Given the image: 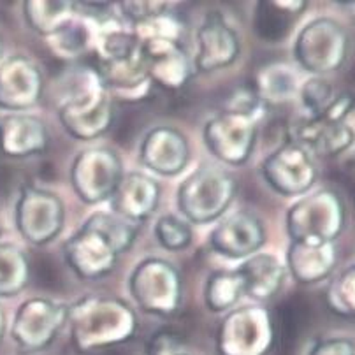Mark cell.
Here are the masks:
<instances>
[{
    "label": "cell",
    "mask_w": 355,
    "mask_h": 355,
    "mask_svg": "<svg viewBox=\"0 0 355 355\" xmlns=\"http://www.w3.org/2000/svg\"><path fill=\"white\" fill-rule=\"evenodd\" d=\"M141 53L146 64L150 81L169 90L185 87L196 69L193 62L176 39H144L141 41Z\"/></svg>",
    "instance_id": "14"
},
{
    "label": "cell",
    "mask_w": 355,
    "mask_h": 355,
    "mask_svg": "<svg viewBox=\"0 0 355 355\" xmlns=\"http://www.w3.org/2000/svg\"><path fill=\"white\" fill-rule=\"evenodd\" d=\"M95 37H97V31L90 27V23L78 21L74 18L67 27L62 28L53 37H49V41L58 55L78 57L87 51L88 46L95 44Z\"/></svg>",
    "instance_id": "31"
},
{
    "label": "cell",
    "mask_w": 355,
    "mask_h": 355,
    "mask_svg": "<svg viewBox=\"0 0 355 355\" xmlns=\"http://www.w3.org/2000/svg\"><path fill=\"white\" fill-rule=\"evenodd\" d=\"M264 182L276 193L297 197L310 192L318 176L313 155L295 141L280 144L261 166Z\"/></svg>",
    "instance_id": "11"
},
{
    "label": "cell",
    "mask_w": 355,
    "mask_h": 355,
    "mask_svg": "<svg viewBox=\"0 0 355 355\" xmlns=\"http://www.w3.org/2000/svg\"><path fill=\"white\" fill-rule=\"evenodd\" d=\"M193 67L200 72H215L238 60L241 42L234 28L220 15H208L197 31Z\"/></svg>",
    "instance_id": "16"
},
{
    "label": "cell",
    "mask_w": 355,
    "mask_h": 355,
    "mask_svg": "<svg viewBox=\"0 0 355 355\" xmlns=\"http://www.w3.org/2000/svg\"><path fill=\"white\" fill-rule=\"evenodd\" d=\"M234 178L218 166L197 167L178 189V209L189 223L215 222L229 209L236 196Z\"/></svg>",
    "instance_id": "4"
},
{
    "label": "cell",
    "mask_w": 355,
    "mask_h": 355,
    "mask_svg": "<svg viewBox=\"0 0 355 355\" xmlns=\"http://www.w3.org/2000/svg\"><path fill=\"white\" fill-rule=\"evenodd\" d=\"M343 4H345V6H347V8H348V9H350V11H352V12H354V15H355V2H343Z\"/></svg>",
    "instance_id": "39"
},
{
    "label": "cell",
    "mask_w": 355,
    "mask_h": 355,
    "mask_svg": "<svg viewBox=\"0 0 355 355\" xmlns=\"http://www.w3.org/2000/svg\"><path fill=\"white\" fill-rule=\"evenodd\" d=\"M264 243V223L250 211H236L225 216L209 234V246L227 259L252 257Z\"/></svg>",
    "instance_id": "15"
},
{
    "label": "cell",
    "mask_w": 355,
    "mask_h": 355,
    "mask_svg": "<svg viewBox=\"0 0 355 355\" xmlns=\"http://www.w3.org/2000/svg\"><path fill=\"white\" fill-rule=\"evenodd\" d=\"M345 222V202L333 189L302 197L287 211V232L292 241L334 243L343 232Z\"/></svg>",
    "instance_id": "5"
},
{
    "label": "cell",
    "mask_w": 355,
    "mask_h": 355,
    "mask_svg": "<svg viewBox=\"0 0 355 355\" xmlns=\"http://www.w3.org/2000/svg\"><path fill=\"white\" fill-rule=\"evenodd\" d=\"M148 355H190L182 350L180 341L169 333H160L148 343Z\"/></svg>",
    "instance_id": "36"
},
{
    "label": "cell",
    "mask_w": 355,
    "mask_h": 355,
    "mask_svg": "<svg viewBox=\"0 0 355 355\" xmlns=\"http://www.w3.org/2000/svg\"><path fill=\"white\" fill-rule=\"evenodd\" d=\"M245 295L255 301H268L280 291L285 280V268L275 255L255 253L246 259L238 269Z\"/></svg>",
    "instance_id": "23"
},
{
    "label": "cell",
    "mask_w": 355,
    "mask_h": 355,
    "mask_svg": "<svg viewBox=\"0 0 355 355\" xmlns=\"http://www.w3.org/2000/svg\"><path fill=\"white\" fill-rule=\"evenodd\" d=\"M139 159L151 173L160 176H176L189 164V141L174 127H155L144 136Z\"/></svg>",
    "instance_id": "18"
},
{
    "label": "cell",
    "mask_w": 355,
    "mask_h": 355,
    "mask_svg": "<svg viewBox=\"0 0 355 355\" xmlns=\"http://www.w3.org/2000/svg\"><path fill=\"white\" fill-rule=\"evenodd\" d=\"M48 146V129L44 121L32 114H9L0 120V151L11 159L42 153Z\"/></svg>",
    "instance_id": "22"
},
{
    "label": "cell",
    "mask_w": 355,
    "mask_h": 355,
    "mask_svg": "<svg viewBox=\"0 0 355 355\" xmlns=\"http://www.w3.org/2000/svg\"><path fill=\"white\" fill-rule=\"evenodd\" d=\"M308 355H355V341L352 338H325L317 341Z\"/></svg>",
    "instance_id": "35"
},
{
    "label": "cell",
    "mask_w": 355,
    "mask_h": 355,
    "mask_svg": "<svg viewBox=\"0 0 355 355\" xmlns=\"http://www.w3.org/2000/svg\"><path fill=\"white\" fill-rule=\"evenodd\" d=\"M159 183L144 173H127L111 196V211L141 223L150 218L159 206Z\"/></svg>",
    "instance_id": "20"
},
{
    "label": "cell",
    "mask_w": 355,
    "mask_h": 355,
    "mask_svg": "<svg viewBox=\"0 0 355 355\" xmlns=\"http://www.w3.org/2000/svg\"><path fill=\"white\" fill-rule=\"evenodd\" d=\"M275 345V322L262 306L232 310L218 329L220 355H268Z\"/></svg>",
    "instance_id": "8"
},
{
    "label": "cell",
    "mask_w": 355,
    "mask_h": 355,
    "mask_svg": "<svg viewBox=\"0 0 355 355\" xmlns=\"http://www.w3.org/2000/svg\"><path fill=\"white\" fill-rule=\"evenodd\" d=\"M292 141L306 148L311 155L334 159L355 143V132L347 121L322 113L318 116L304 118V121L294 129Z\"/></svg>",
    "instance_id": "19"
},
{
    "label": "cell",
    "mask_w": 355,
    "mask_h": 355,
    "mask_svg": "<svg viewBox=\"0 0 355 355\" xmlns=\"http://www.w3.org/2000/svg\"><path fill=\"white\" fill-rule=\"evenodd\" d=\"M129 288L141 310L169 317L182 301V278L171 262L148 257L134 268Z\"/></svg>",
    "instance_id": "7"
},
{
    "label": "cell",
    "mask_w": 355,
    "mask_h": 355,
    "mask_svg": "<svg viewBox=\"0 0 355 355\" xmlns=\"http://www.w3.org/2000/svg\"><path fill=\"white\" fill-rule=\"evenodd\" d=\"M325 302L331 311L345 318H355V264L348 266L325 291Z\"/></svg>",
    "instance_id": "30"
},
{
    "label": "cell",
    "mask_w": 355,
    "mask_h": 355,
    "mask_svg": "<svg viewBox=\"0 0 355 355\" xmlns=\"http://www.w3.org/2000/svg\"><path fill=\"white\" fill-rule=\"evenodd\" d=\"M4 331H6V315L2 306H0V341H2V336H4Z\"/></svg>",
    "instance_id": "37"
},
{
    "label": "cell",
    "mask_w": 355,
    "mask_h": 355,
    "mask_svg": "<svg viewBox=\"0 0 355 355\" xmlns=\"http://www.w3.org/2000/svg\"><path fill=\"white\" fill-rule=\"evenodd\" d=\"M120 9L125 18L139 25L167 12L169 6L167 2H120Z\"/></svg>",
    "instance_id": "34"
},
{
    "label": "cell",
    "mask_w": 355,
    "mask_h": 355,
    "mask_svg": "<svg viewBox=\"0 0 355 355\" xmlns=\"http://www.w3.org/2000/svg\"><path fill=\"white\" fill-rule=\"evenodd\" d=\"M42 95V74L25 57H11L0 64V107L23 111L35 106Z\"/></svg>",
    "instance_id": "17"
},
{
    "label": "cell",
    "mask_w": 355,
    "mask_h": 355,
    "mask_svg": "<svg viewBox=\"0 0 355 355\" xmlns=\"http://www.w3.org/2000/svg\"><path fill=\"white\" fill-rule=\"evenodd\" d=\"M123 166L116 151L88 148L78 153L71 167V183L76 196L87 205L110 200L123 178Z\"/></svg>",
    "instance_id": "9"
},
{
    "label": "cell",
    "mask_w": 355,
    "mask_h": 355,
    "mask_svg": "<svg viewBox=\"0 0 355 355\" xmlns=\"http://www.w3.org/2000/svg\"><path fill=\"white\" fill-rule=\"evenodd\" d=\"M4 62V41L0 37V64Z\"/></svg>",
    "instance_id": "38"
},
{
    "label": "cell",
    "mask_w": 355,
    "mask_h": 355,
    "mask_svg": "<svg viewBox=\"0 0 355 355\" xmlns=\"http://www.w3.org/2000/svg\"><path fill=\"white\" fill-rule=\"evenodd\" d=\"M306 9V2H259L255 31L262 39H282L288 34L295 16Z\"/></svg>",
    "instance_id": "26"
},
{
    "label": "cell",
    "mask_w": 355,
    "mask_h": 355,
    "mask_svg": "<svg viewBox=\"0 0 355 355\" xmlns=\"http://www.w3.org/2000/svg\"><path fill=\"white\" fill-rule=\"evenodd\" d=\"M350 37L340 21L327 16L311 19L301 28L294 44L295 62L310 74L322 78L347 62Z\"/></svg>",
    "instance_id": "6"
},
{
    "label": "cell",
    "mask_w": 355,
    "mask_h": 355,
    "mask_svg": "<svg viewBox=\"0 0 355 355\" xmlns=\"http://www.w3.org/2000/svg\"><path fill=\"white\" fill-rule=\"evenodd\" d=\"M299 97H301L302 107L306 111V116L311 118L324 113L329 107V104L334 101L336 94H334L333 85L329 83L327 80L313 76V78H310L306 83L302 85Z\"/></svg>",
    "instance_id": "33"
},
{
    "label": "cell",
    "mask_w": 355,
    "mask_h": 355,
    "mask_svg": "<svg viewBox=\"0 0 355 355\" xmlns=\"http://www.w3.org/2000/svg\"><path fill=\"white\" fill-rule=\"evenodd\" d=\"M67 324V308L42 297L28 299L18 308L11 336L23 352H39L53 343Z\"/></svg>",
    "instance_id": "13"
},
{
    "label": "cell",
    "mask_w": 355,
    "mask_h": 355,
    "mask_svg": "<svg viewBox=\"0 0 355 355\" xmlns=\"http://www.w3.org/2000/svg\"><path fill=\"white\" fill-rule=\"evenodd\" d=\"M338 262L336 243L292 241L287 250V268L301 285L320 284L333 275Z\"/></svg>",
    "instance_id": "21"
},
{
    "label": "cell",
    "mask_w": 355,
    "mask_h": 355,
    "mask_svg": "<svg viewBox=\"0 0 355 355\" xmlns=\"http://www.w3.org/2000/svg\"><path fill=\"white\" fill-rule=\"evenodd\" d=\"M23 15L32 31L49 39L74 19L76 6L67 0H28L23 4Z\"/></svg>",
    "instance_id": "25"
},
{
    "label": "cell",
    "mask_w": 355,
    "mask_h": 355,
    "mask_svg": "<svg viewBox=\"0 0 355 355\" xmlns=\"http://www.w3.org/2000/svg\"><path fill=\"white\" fill-rule=\"evenodd\" d=\"M141 223L113 211H97L65 241L64 257L72 272L85 280L110 275L118 257L127 252L139 234Z\"/></svg>",
    "instance_id": "1"
},
{
    "label": "cell",
    "mask_w": 355,
    "mask_h": 355,
    "mask_svg": "<svg viewBox=\"0 0 355 355\" xmlns=\"http://www.w3.org/2000/svg\"><path fill=\"white\" fill-rule=\"evenodd\" d=\"M155 236L160 246L171 252L183 250L192 243V227L185 218L164 215L155 223Z\"/></svg>",
    "instance_id": "32"
},
{
    "label": "cell",
    "mask_w": 355,
    "mask_h": 355,
    "mask_svg": "<svg viewBox=\"0 0 355 355\" xmlns=\"http://www.w3.org/2000/svg\"><path fill=\"white\" fill-rule=\"evenodd\" d=\"M31 268L27 255L11 243H0V295L11 297L28 284Z\"/></svg>",
    "instance_id": "28"
},
{
    "label": "cell",
    "mask_w": 355,
    "mask_h": 355,
    "mask_svg": "<svg viewBox=\"0 0 355 355\" xmlns=\"http://www.w3.org/2000/svg\"><path fill=\"white\" fill-rule=\"evenodd\" d=\"M65 223L64 202L57 193L39 187H25L16 202V227L25 241L48 245L62 232Z\"/></svg>",
    "instance_id": "10"
},
{
    "label": "cell",
    "mask_w": 355,
    "mask_h": 355,
    "mask_svg": "<svg viewBox=\"0 0 355 355\" xmlns=\"http://www.w3.org/2000/svg\"><path fill=\"white\" fill-rule=\"evenodd\" d=\"M58 118L65 132L81 141L101 137L113 125L114 110L110 92L95 71L81 69L69 95L58 107Z\"/></svg>",
    "instance_id": "3"
},
{
    "label": "cell",
    "mask_w": 355,
    "mask_h": 355,
    "mask_svg": "<svg viewBox=\"0 0 355 355\" xmlns=\"http://www.w3.org/2000/svg\"><path fill=\"white\" fill-rule=\"evenodd\" d=\"M95 72L107 92L114 90L118 94H136V92L144 90V87L150 83L141 48L125 57L98 60Z\"/></svg>",
    "instance_id": "24"
},
{
    "label": "cell",
    "mask_w": 355,
    "mask_h": 355,
    "mask_svg": "<svg viewBox=\"0 0 355 355\" xmlns=\"http://www.w3.org/2000/svg\"><path fill=\"white\" fill-rule=\"evenodd\" d=\"M202 137L213 157L229 166H243L255 146L257 118L223 111L206 121Z\"/></svg>",
    "instance_id": "12"
},
{
    "label": "cell",
    "mask_w": 355,
    "mask_h": 355,
    "mask_svg": "<svg viewBox=\"0 0 355 355\" xmlns=\"http://www.w3.org/2000/svg\"><path fill=\"white\" fill-rule=\"evenodd\" d=\"M245 295L241 276L238 271H216L206 282V306L213 313H225Z\"/></svg>",
    "instance_id": "29"
},
{
    "label": "cell",
    "mask_w": 355,
    "mask_h": 355,
    "mask_svg": "<svg viewBox=\"0 0 355 355\" xmlns=\"http://www.w3.org/2000/svg\"><path fill=\"white\" fill-rule=\"evenodd\" d=\"M295 76L287 64H269L262 67L255 80V94L262 104H284L295 95Z\"/></svg>",
    "instance_id": "27"
},
{
    "label": "cell",
    "mask_w": 355,
    "mask_h": 355,
    "mask_svg": "<svg viewBox=\"0 0 355 355\" xmlns=\"http://www.w3.org/2000/svg\"><path fill=\"white\" fill-rule=\"evenodd\" d=\"M72 343L81 352L101 350L125 343L136 334V311L125 301L85 295L67 308Z\"/></svg>",
    "instance_id": "2"
}]
</instances>
